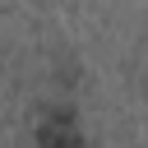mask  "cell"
Returning a JSON list of instances; mask_svg holds the SVG:
<instances>
[{
	"label": "cell",
	"instance_id": "6da1fadb",
	"mask_svg": "<svg viewBox=\"0 0 148 148\" xmlns=\"http://www.w3.org/2000/svg\"><path fill=\"white\" fill-rule=\"evenodd\" d=\"M37 148H79V134L65 116H46L37 125Z\"/></svg>",
	"mask_w": 148,
	"mask_h": 148
}]
</instances>
